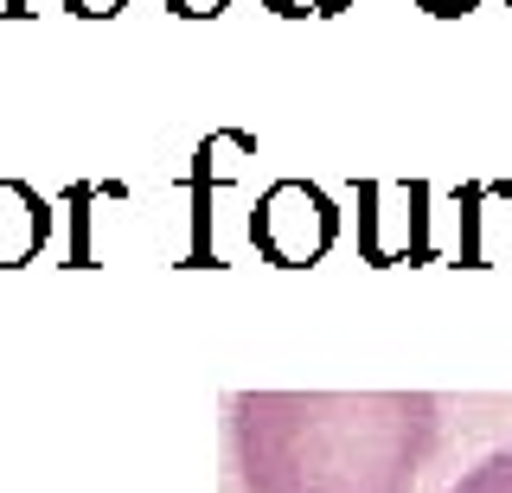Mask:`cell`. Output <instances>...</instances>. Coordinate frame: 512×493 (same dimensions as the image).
Masks as SVG:
<instances>
[{"label": "cell", "instance_id": "1", "mask_svg": "<svg viewBox=\"0 0 512 493\" xmlns=\"http://www.w3.org/2000/svg\"><path fill=\"white\" fill-rule=\"evenodd\" d=\"M224 429L244 493H410L442 417L423 391H237Z\"/></svg>", "mask_w": 512, "mask_h": 493}, {"label": "cell", "instance_id": "2", "mask_svg": "<svg viewBox=\"0 0 512 493\" xmlns=\"http://www.w3.org/2000/svg\"><path fill=\"white\" fill-rule=\"evenodd\" d=\"M448 493H512V449H493V455H480L468 474H461Z\"/></svg>", "mask_w": 512, "mask_h": 493}, {"label": "cell", "instance_id": "3", "mask_svg": "<svg viewBox=\"0 0 512 493\" xmlns=\"http://www.w3.org/2000/svg\"><path fill=\"white\" fill-rule=\"evenodd\" d=\"M173 13H186V20H212V13H224L231 0H167Z\"/></svg>", "mask_w": 512, "mask_h": 493}, {"label": "cell", "instance_id": "4", "mask_svg": "<svg viewBox=\"0 0 512 493\" xmlns=\"http://www.w3.org/2000/svg\"><path fill=\"white\" fill-rule=\"evenodd\" d=\"M71 13H84V20H109V13H122L128 0H64Z\"/></svg>", "mask_w": 512, "mask_h": 493}]
</instances>
